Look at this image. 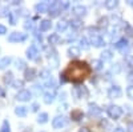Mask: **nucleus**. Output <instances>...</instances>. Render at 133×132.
I'll use <instances>...</instances> for the list:
<instances>
[{
	"mask_svg": "<svg viewBox=\"0 0 133 132\" xmlns=\"http://www.w3.org/2000/svg\"><path fill=\"white\" fill-rule=\"evenodd\" d=\"M89 73H91V67L85 61L75 60L68 64L66 70L60 75V79L63 83H65V81L81 83L89 76Z\"/></svg>",
	"mask_w": 133,
	"mask_h": 132,
	"instance_id": "1",
	"label": "nucleus"
},
{
	"mask_svg": "<svg viewBox=\"0 0 133 132\" xmlns=\"http://www.w3.org/2000/svg\"><path fill=\"white\" fill-rule=\"evenodd\" d=\"M108 115H109V117L110 119H118L121 115H123V108L121 107H118V105H110L109 108H108Z\"/></svg>",
	"mask_w": 133,
	"mask_h": 132,
	"instance_id": "2",
	"label": "nucleus"
},
{
	"mask_svg": "<svg viewBox=\"0 0 133 132\" xmlns=\"http://www.w3.org/2000/svg\"><path fill=\"white\" fill-rule=\"evenodd\" d=\"M24 39H25V34H23V32H12L8 36V40L11 43H19V41H23Z\"/></svg>",
	"mask_w": 133,
	"mask_h": 132,
	"instance_id": "3",
	"label": "nucleus"
},
{
	"mask_svg": "<svg viewBox=\"0 0 133 132\" xmlns=\"http://www.w3.org/2000/svg\"><path fill=\"white\" fill-rule=\"evenodd\" d=\"M66 124V119H65V116H56L53 119V122H52V125H53V128H63L64 125Z\"/></svg>",
	"mask_w": 133,
	"mask_h": 132,
	"instance_id": "4",
	"label": "nucleus"
},
{
	"mask_svg": "<svg viewBox=\"0 0 133 132\" xmlns=\"http://www.w3.org/2000/svg\"><path fill=\"white\" fill-rule=\"evenodd\" d=\"M115 47H116L117 49H120L121 52L128 51V40H127L125 37H121L117 43H115Z\"/></svg>",
	"mask_w": 133,
	"mask_h": 132,
	"instance_id": "5",
	"label": "nucleus"
},
{
	"mask_svg": "<svg viewBox=\"0 0 133 132\" xmlns=\"http://www.w3.org/2000/svg\"><path fill=\"white\" fill-rule=\"evenodd\" d=\"M16 99H17V100H20V102H28L29 99H31V92L27 91V90H21L16 95Z\"/></svg>",
	"mask_w": 133,
	"mask_h": 132,
	"instance_id": "6",
	"label": "nucleus"
},
{
	"mask_svg": "<svg viewBox=\"0 0 133 132\" xmlns=\"http://www.w3.org/2000/svg\"><path fill=\"white\" fill-rule=\"evenodd\" d=\"M73 93H75L76 97H87V96H88V90H87L85 87L79 85V87H75Z\"/></svg>",
	"mask_w": 133,
	"mask_h": 132,
	"instance_id": "7",
	"label": "nucleus"
},
{
	"mask_svg": "<svg viewBox=\"0 0 133 132\" xmlns=\"http://www.w3.org/2000/svg\"><path fill=\"white\" fill-rule=\"evenodd\" d=\"M108 96L110 99H117L121 96V90H120V87L115 85V87H110L109 88V91H108Z\"/></svg>",
	"mask_w": 133,
	"mask_h": 132,
	"instance_id": "8",
	"label": "nucleus"
},
{
	"mask_svg": "<svg viewBox=\"0 0 133 132\" xmlns=\"http://www.w3.org/2000/svg\"><path fill=\"white\" fill-rule=\"evenodd\" d=\"M37 55H39V51H37L36 46H29V48L27 49V58L33 60V59H36Z\"/></svg>",
	"mask_w": 133,
	"mask_h": 132,
	"instance_id": "9",
	"label": "nucleus"
},
{
	"mask_svg": "<svg viewBox=\"0 0 133 132\" xmlns=\"http://www.w3.org/2000/svg\"><path fill=\"white\" fill-rule=\"evenodd\" d=\"M91 44H93L95 47H103L105 43H104V39L100 36V35H95L91 39Z\"/></svg>",
	"mask_w": 133,
	"mask_h": 132,
	"instance_id": "10",
	"label": "nucleus"
},
{
	"mask_svg": "<svg viewBox=\"0 0 133 132\" xmlns=\"http://www.w3.org/2000/svg\"><path fill=\"white\" fill-rule=\"evenodd\" d=\"M51 26H52L51 20H48V19H44V20H41V21H40V26H39V28H40V31H41V32H45V31H48V29L51 28Z\"/></svg>",
	"mask_w": 133,
	"mask_h": 132,
	"instance_id": "11",
	"label": "nucleus"
},
{
	"mask_svg": "<svg viewBox=\"0 0 133 132\" xmlns=\"http://www.w3.org/2000/svg\"><path fill=\"white\" fill-rule=\"evenodd\" d=\"M55 97H56V93H55L53 91H48L44 93V103H47V104H51L53 100H55Z\"/></svg>",
	"mask_w": 133,
	"mask_h": 132,
	"instance_id": "12",
	"label": "nucleus"
},
{
	"mask_svg": "<svg viewBox=\"0 0 133 132\" xmlns=\"http://www.w3.org/2000/svg\"><path fill=\"white\" fill-rule=\"evenodd\" d=\"M24 76H25V80H28V81L33 80V79H35V76H36V70L35 68H27Z\"/></svg>",
	"mask_w": 133,
	"mask_h": 132,
	"instance_id": "13",
	"label": "nucleus"
},
{
	"mask_svg": "<svg viewBox=\"0 0 133 132\" xmlns=\"http://www.w3.org/2000/svg\"><path fill=\"white\" fill-rule=\"evenodd\" d=\"M101 114V108L96 104H89V116H97Z\"/></svg>",
	"mask_w": 133,
	"mask_h": 132,
	"instance_id": "14",
	"label": "nucleus"
},
{
	"mask_svg": "<svg viewBox=\"0 0 133 132\" xmlns=\"http://www.w3.org/2000/svg\"><path fill=\"white\" fill-rule=\"evenodd\" d=\"M73 14L77 16H84L87 14V8L84 5H76L73 7Z\"/></svg>",
	"mask_w": 133,
	"mask_h": 132,
	"instance_id": "15",
	"label": "nucleus"
},
{
	"mask_svg": "<svg viewBox=\"0 0 133 132\" xmlns=\"http://www.w3.org/2000/svg\"><path fill=\"white\" fill-rule=\"evenodd\" d=\"M35 9L37 11V12H40V14L47 12V11L49 9V4H47V3H39V4H36Z\"/></svg>",
	"mask_w": 133,
	"mask_h": 132,
	"instance_id": "16",
	"label": "nucleus"
},
{
	"mask_svg": "<svg viewBox=\"0 0 133 132\" xmlns=\"http://www.w3.org/2000/svg\"><path fill=\"white\" fill-rule=\"evenodd\" d=\"M27 112H28V108H27V107H24V105H20V107H17V108L15 109V114H16L17 116H20V117L25 116V115H27Z\"/></svg>",
	"mask_w": 133,
	"mask_h": 132,
	"instance_id": "17",
	"label": "nucleus"
},
{
	"mask_svg": "<svg viewBox=\"0 0 133 132\" xmlns=\"http://www.w3.org/2000/svg\"><path fill=\"white\" fill-rule=\"evenodd\" d=\"M48 41H49V44H52V46H56V44H59V41H60L59 34H52V35H49Z\"/></svg>",
	"mask_w": 133,
	"mask_h": 132,
	"instance_id": "18",
	"label": "nucleus"
},
{
	"mask_svg": "<svg viewBox=\"0 0 133 132\" xmlns=\"http://www.w3.org/2000/svg\"><path fill=\"white\" fill-rule=\"evenodd\" d=\"M68 55L71 58H77V56H80V48H77V47H71L68 49Z\"/></svg>",
	"mask_w": 133,
	"mask_h": 132,
	"instance_id": "19",
	"label": "nucleus"
},
{
	"mask_svg": "<svg viewBox=\"0 0 133 132\" xmlns=\"http://www.w3.org/2000/svg\"><path fill=\"white\" fill-rule=\"evenodd\" d=\"M71 117L73 119V120H80V119H83V111H80V109H73L72 111V114H71Z\"/></svg>",
	"mask_w": 133,
	"mask_h": 132,
	"instance_id": "20",
	"label": "nucleus"
},
{
	"mask_svg": "<svg viewBox=\"0 0 133 132\" xmlns=\"http://www.w3.org/2000/svg\"><path fill=\"white\" fill-rule=\"evenodd\" d=\"M112 56H113V53H112V51H109V49H105V51L101 53L103 60H110V59H112Z\"/></svg>",
	"mask_w": 133,
	"mask_h": 132,
	"instance_id": "21",
	"label": "nucleus"
},
{
	"mask_svg": "<svg viewBox=\"0 0 133 132\" xmlns=\"http://www.w3.org/2000/svg\"><path fill=\"white\" fill-rule=\"evenodd\" d=\"M66 27H68V23H66V21H64V20H61V21H59V23H57V31L60 32H64L65 29H66Z\"/></svg>",
	"mask_w": 133,
	"mask_h": 132,
	"instance_id": "22",
	"label": "nucleus"
},
{
	"mask_svg": "<svg viewBox=\"0 0 133 132\" xmlns=\"http://www.w3.org/2000/svg\"><path fill=\"white\" fill-rule=\"evenodd\" d=\"M37 122H39V123H41V124L47 123V122H48V114H45V112L40 114V115H39V117H37Z\"/></svg>",
	"mask_w": 133,
	"mask_h": 132,
	"instance_id": "23",
	"label": "nucleus"
},
{
	"mask_svg": "<svg viewBox=\"0 0 133 132\" xmlns=\"http://www.w3.org/2000/svg\"><path fill=\"white\" fill-rule=\"evenodd\" d=\"M92 67H93V70L100 71V70L103 68V61H101V60H93V63H92Z\"/></svg>",
	"mask_w": 133,
	"mask_h": 132,
	"instance_id": "24",
	"label": "nucleus"
},
{
	"mask_svg": "<svg viewBox=\"0 0 133 132\" xmlns=\"http://www.w3.org/2000/svg\"><path fill=\"white\" fill-rule=\"evenodd\" d=\"M9 63H11V59H9V58H3L2 60H0V70L5 68Z\"/></svg>",
	"mask_w": 133,
	"mask_h": 132,
	"instance_id": "25",
	"label": "nucleus"
},
{
	"mask_svg": "<svg viewBox=\"0 0 133 132\" xmlns=\"http://www.w3.org/2000/svg\"><path fill=\"white\" fill-rule=\"evenodd\" d=\"M117 2H113V0H109V2H105V7L108 8V9H115L116 7H117Z\"/></svg>",
	"mask_w": 133,
	"mask_h": 132,
	"instance_id": "26",
	"label": "nucleus"
},
{
	"mask_svg": "<svg viewBox=\"0 0 133 132\" xmlns=\"http://www.w3.org/2000/svg\"><path fill=\"white\" fill-rule=\"evenodd\" d=\"M0 132H11V127H9V123L7 122V120L3 123L2 128H0Z\"/></svg>",
	"mask_w": 133,
	"mask_h": 132,
	"instance_id": "27",
	"label": "nucleus"
},
{
	"mask_svg": "<svg viewBox=\"0 0 133 132\" xmlns=\"http://www.w3.org/2000/svg\"><path fill=\"white\" fill-rule=\"evenodd\" d=\"M71 26H72L73 28H80V27H81V21H80L79 19H73V20L71 21Z\"/></svg>",
	"mask_w": 133,
	"mask_h": 132,
	"instance_id": "28",
	"label": "nucleus"
},
{
	"mask_svg": "<svg viewBox=\"0 0 133 132\" xmlns=\"http://www.w3.org/2000/svg\"><path fill=\"white\" fill-rule=\"evenodd\" d=\"M12 72H7L4 75V83H12Z\"/></svg>",
	"mask_w": 133,
	"mask_h": 132,
	"instance_id": "29",
	"label": "nucleus"
},
{
	"mask_svg": "<svg viewBox=\"0 0 133 132\" xmlns=\"http://www.w3.org/2000/svg\"><path fill=\"white\" fill-rule=\"evenodd\" d=\"M125 61H127V64L129 65L130 68H133V56H132V55H127V56H125Z\"/></svg>",
	"mask_w": 133,
	"mask_h": 132,
	"instance_id": "30",
	"label": "nucleus"
},
{
	"mask_svg": "<svg viewBox=\"0 0 133 132\" xmlns=\"http://www.w3.org/2000/svg\"><path fill=\"white\" fill-rule=\"evenodd\" d=\"M98 26L100 27H107L108 26V17H101L98 20Z\"/></svg>",
	"mask_w": 133,
	"mask_h": 132,
	"instance_id": "31",
	"label": "nucleus"
},
{
	"mask_svg": "<svg viewBox=\"0 0 133 132\" xmlns=\"http://www.w3.org/2000/svg\"><path fill=\"white\" fill-rule=\"evenodd\" d=\"M127 95H128L129 99H132V100H133V85H129L127 88Z\"/></svg>",
	"mask_w": 133,
	"mask_h": 132,
	"instance_id": "32",
	"label": "nucleus"
},
{
	"mask_svg": "<svg viewBox=\"0 0 133 132\" xmlns=\"http://www.w3.org/2000/svg\"><path fill=\"white\" fill-rule=\"evenodd\" d=\"M16 64H17L16 67H17L19 70H23V68H24V65H25V63H24L23 60H21V59H19V60L16 61Z\"/></svg>",
	"mask_w": 133,
	"mask_h": 132,
	"instance_id": "33",
	"label": "nucleus"
},
{
	"mask_svg": "<svg viewBox=\"0 0 133 132\" xmlns=\"http://www.w3.org/2000/svg\"><path fill=\"white\" fill-rule=\"evenodd\" d=\"M12 85H14V88H21L23 87V81H20V80L12 81Z\"/></svg>",
	"mask_w": 133,
	"mask_h": 132,
	"instance_id": "34",
	"label": "nucleus"
},
{
	"mask_svg": "<svg viewBox=\"0 0 133 132\" xmlns=\"http://www.w3.org/2000/svg\"><path fill=\"white\" fill-rule=\"evenodd\" d=\"M80 43H81V46H83L85 49H87V48H89V46H88V41H87V39H85V37H83V39L80 40Z\"/></svg>",
	"mask_w": 133,
	"mask_h": 132,
	"instance_id": "35",
	"label": "nucleus"
},
{
	"mask_svg": "<svg viewBox=\"0 0 133 132\" xmlns=\"http://www.w3.org/2000/svg\"><path fill=\"white\" fill-rule=\"evenodd\" d=\"M4 34H7V27L0 24V35H4Z\"/></svg>",
	"mask_w": 133,
	"mask_h": 132,
	"instance_id": "36",
	"label": "nucleus"
},
{
	"mask_svg": "<svg viewBox=\"0 0 133 132\" xmlns=\"http://www.w3.org/2000/svg\"><path fill=\"white\" fill-rule=\"evenodd\" d=\"M37 109H39V104H36V103H33V104H32V111H33V112H36Z\"/></svg>",
	"mask_w": 133,
	"mask_h": 132,
	"instance_id": "37",
	"label": "nucleus"
},
{
	"mask_svg": "<svg viewBox=\"0 0 133 132\" xmlns=\"http://www.w3.org/2000/svg\"><path fill=\"white\" fill-rule=\"evenodd\" d=\"M48 76H49V72L48 71H43L41 72V78H48Z\"/></svg>",
	"mask_w": 133,
	"mask_h": 132,
	"instance_id": "38",
	"label": "nucleus"
},
{
	"mask_svg": "<svg viewBox=\"0 0 133 132\" xmlns=\"http://www.w3.org/2000/svg\"><path fill=\"white\" fill-rule=\"evenodd\" d=\"M79 132H91V129H89V128H87V127H83V128L79 129Z\"/></svg>",
	"mask_w": 133,
	"mask_h": 132,
	"instance_id": "39",
	"label": "nucleus"
},
{
	"mask_svg": "<svg viewBox=\"0 0 133 132\" xmlns=\"http://www.w3.org/2000/svg\"><path fill=\"white\" fill-rule=\"evenodd\" d=\"M25 28H32V21H27V24H25Z\"/></svg>",
	"mask_w": 133,
	"mask_h": 132,
	"instance_id": "40",
	"label": "nucleus"
},
{
	"mask_svg": "<svg viewBox=\"0 0 133 132\" xmlns=\"http://www.w3.org/2000/svg\"><path fill=\"white\" fill-rule=\"evenodd\" d=\"M113 132H124V129L121 128V127H117V128H115V131Z\"/></svg>",
	"mask_w": 133,
	"mask_h": 132,
	"instance_id": "41",
	"label": "nucleus"
},
{
	"mask_svg": "<svg viewBox=\"0 0 133 132\" xmlns=\"http://www.w3.org/2000/svg\"><path fill=\"white\" fill-rule=\"evenodd\" d=\"M129 132H133V124L129 125Z\"/></svg>",
	"mask_w": 133,
	"mask_h": 132,
	"instance_id": "42",
	"label": "nucleus"
},
{
	"mask_svg": "<svg viewBox=\"0 0 133 132\" xmlns=\"http://www.w3.org/2000/svg\"><path fill=\"white\" fill-rule=\"evenodd\" d=\"M0 96H4V91L2 90V88H0Z\"/></svg>",
	"mask_w": 133,
	"mask_h": 132,
	"instance_id": "43",
	"label": "nucleus"
}]
</instances>
